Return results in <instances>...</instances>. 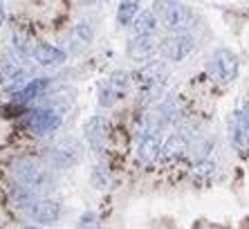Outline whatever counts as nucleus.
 I'll return each instance as SVG.
<instances>
[{"instance_id":"nucleus-9","label":"nucleus","mask_w":249,"mask_h":229,"mask_svg":"<svg viewBox=\"0 0 249 229\" xmlns=\"http://www.w3.org/2000/svg\"><path fill=\"white\" fill-rule=\"evenodd\" d=\"M229 137L240 153H249V106L245 110H236L229 119Z\"/></svg>"},{"instance_id":"nucleus-6","label":"nucleus","mask_w":249,"mask_h":229,"mask_svg":"<svg viewBox=\"0 0 249 229\" xmlns=\"http://www.w3.org/2000/svg\"><path fill=\"white\" fill-rule=\"evenodd\" d=\"M83 157V146L79 139L74 137H65L58 144H54L50 149V162L56 169H72L74 164H79Z\"/></svg>"},{"instance_id":"nucleus-5","label":"nucleus","mask_w":249,"mask_h":229,"mask_svg":"<svg viewBox=\"0 0 249 229\" xmlns=\"http://www.w3.org/2000/svg\"><path fill=\"white\" fill-rule=\"evenodd\" d=\"M193 50H196V38L191 34H186V32H171V36L160 40V54H162V58L173 61V63L184 61Z\"/></svg>"},{"instance_id":"nucleus-1","label":"nucleus","mask_w":249,"mask_h":229,"mask_svg":"<svg viewBox=\"0 0 249 229\" xmlns=\"http://www.w3.org/2000/svg\"><path fill=\"white\" fill-rule=\"evenodd\" d=\"M153 12L160 18V25L168 32H189L197 23L193 9L182 0H155Z\"/></svg>"},{"instance_id":"nucleus-14","label":"nucleus","mask_w":249,"mask_h":229,"mask_svg":"<svg viewBox=\"0 0 249 229\" xmlns=\"http://www.w3.org/2000/svg\"><path fill=\"white\" fill-rule=\"evenodd\" d=\"M106 137H108V126H106V119L94 114L92 119H88L86 124V139L88 144L92 146L94 153H101L106 146Z\"/></svg>"},{"instance_id":"nucleus-16","label":"nucleus","mask_w":249,"mask_h":229,"mask_svg":"<svg viewBox=\"0 0 249 229\" xmlns=\"http://www.w3.org/2000/svg\"><path fill=\"white\" fill-rule=\"evenodd\" d=\"M160 29V18L153 9H144L139 12L133 20V32L137 36H155V32Z\"/></svg>"},{"instance_id":"nucleus-4","label":"nucleus","mask_w":249,"mask_h":229,"mask_svg":"<svg viewBox=\"0 0 249 229\" xmlns=\"http://www.w3.org/2000/svg\"><path fill=\"white\" fill-rule=\"evenodd\" d=\"M238 70H240V61L227 47L215 50L211 54V58H209V75H211L213 81H218V83H231L238 76Z\"/></svg>"},{"instance_id":"nucleus-19","label":"nucleus","mask_w":249,"mask_h":229,"mask_svg":"<svg viewBox=\"0 0 249 229\" xmlns=\"http://www.w3.org/2000/svg\"><path fill=\"white\" fill-rule=\"evenodd\" d=\"M139 7H142V0H119V7H117V23L122 25H130L135 20V16L139 14Z\"/></svg>"},{"instance_id":"nucleus-24","label":"nucleus","mask_w":249,"mask_h":229,"mask_svg":"<svg viewBox=\"0 0 249 229\" xmlns=\"http://www.w3.org/2000/svg\"><path fill=\"white\" fill-rule=\"evenodd\" d=\"M92 184L97 189H108V184H110V178H108V173H104V166H97L92 173Z\"/></svg>"},{"instance_id":"nucleus-18","label":"nucleus","mask_w":249,"mask_h":229,"mask_svg":"<svg viewBox=\"0 0 249 229\" xmlns=\"http://www.w3.org/2000/svg\"><path fill=\"white\" fill-rule=\"evenodd\" d=\"M9 198H12V202L16 207H20V209H29V207L38 200V198H36V191L25 187V184H20V182L14 184L12 189H9Z\"/></svg>"},{"instance_id":"nucleus-17","label":"nucleus","mask_w":249,"mask_h":229,"mask_svg":"<svg viewBox=\"0 0 249 229\" xmlns=\"http://www.w3.org/2000/svg\"><path fill=\"white\" fill-rule=\"evenodd\" d=\"M189 149V144H186L184 135H171L166 142H162V149H160V157L162 160H178L182 155L186 153Z\"/></svg>"},{"instance_id":"nucleus-15","label":"nucleus","mask_w":249,"mask_h":229,"mask_svg":"<svg viewBox=\"0 0 249 229\" xmlns=\"http://www.w3.org/2000/svg\"><path fill=\"white\" fill-rule=\"evenodd\" d=\"M173 117H175V99L173 95H168V97H164L162 101L157 103V110L153 114V124H148V126L157 128V131H164L173 121Z\"/></svg>"},{"instance_id":"nucleus-23","label":"nucleus","mask_w":249,"mask_h":229,"mask_svg":"<svg viewBox=\"0 0 249 229\" xmlns=\"http://www.w3.org/2000/svg\"><path fill=\"white\" fill-rule=\"evenodd\" d=\"M14 50L18 52V57H32V50H34V43L32 38L25 34H14Z\"/></svg>"},{"instance_id":"nucleus-2","label":"nucleus","mask_w":249,"mask_h":229,"mask_svg":"<svg viewBox=\"0 0 249 229\" xmlns=\"http://www.w3.org/2000/svg\"><path fill=\"white\" fill-rule=\"evenodd\" d=\"M168 72L162 63L157 61H148L144 68L139 70L137 75V83H139V103L142 106H148V103L157 101L160 95L164 92V86H166Z\"/></svg>"},{"instance_id":"nucleus-20","label":"nucleus","mask_w":249,"mask_h":229,"mask_svg":"<svg viewBox=\"0 0 249 229\" xmlns=\"http://www.w3.org/2000/svg\"><path fill=\"white\" fill-rule=\"evenodd\" d=\"M50 86V79H32L27 81L20 90H18V101L25 103V101H32V99H36L41 92H45V88Z\"/></svg>"},{"instance_id":"nucleus-8","label":"nucleus","mask_w":249,"mask_h":229,"mask_svg":"<svg viewBox=\"0 0 249 229\" xmlns=\"http://www.w3.org/2000/svg\"><path fill=\"white\" fill-rule=\"evenodd\" d=\"M61 124H63V114L58 113L56 108H38L29 114V119H27L29 131L34 133V135H38V137L56 133L61 128Z\"/></svg>"},{"instance_id":"nucleus-22","label":"nucleus","mask_w":249,"mask_h":229,"mask_svg":"<svg viewBox=\"0 0 249 229\" xmlns=\"http://www.w3.org/2000/svg\"><path fill=\"white\" fill-rule=\"evenodd\" d=\"M215 173V164L211 160H200L197 162V166L193 169V182L196 184H209V180L213 178Z\"/></svg>"},{"instance_id":"nucleus-3","label":"nucleus","mask_w":249,"mask_h":229,"mask_svg":"<svg viewBox=\"0 0 249 229\" xmlns=\"http://www.w3.org/2000/svg\"><path fill=\"white\" fill-rule=\"evenodd\" d=\"M12 173H14V178H16V182L25 184V187H29V189H34V191H41L50 187V173L36 160L20 157V160H16L12 164Z\"/></svg>"},{"instance_id":"nucleus-13","label":"nucleus","mask_w":249,"mask_h":229,"mask_svg":"<svg viewBox=\"0 0 249 229\" xmlns=\"http://www.w3.org/2000/svg\"><path fill=\"white\" fill-rule=\"evenodd\" d=\"M32 57L38 65L43 68H56V65H63L68 54L63 50H58V47L50 45V43H36L34 50H32Z\"/></svg>"},{"instance_id":"nucleus-25","label":"nucleus","mask_w":249,"mask_h":229,"mask_svg":"<svg viewBox=\"0 0 249 229\" xmlns=\"http://www.w3.org/2000/svg\"><path fill=\"white\" fill-rule=\"evenodd\" d=\"M79 227H97V218H94V213H86V216L81 218Z\"/></svg>"},{"instance_id":"nucleus-21","label":"nucleus","mask_w":249,"mask_h":229,"mask_svg":"<svg viewBox=\"0 0 249 229\" xmlns=\"http://www.w3.org/2000/svg\"><path fill=\"white\" fill-rule=\"evenodd\" d=\"M92 25L88 23V20H81V23H76L74 29H72V40H74V45L79 47H86L92 43Z\"/></svg>"},{"instance_id":"nucleus-26","label":"nucleus","mask_w":249,"mask_h":229,"mask_svg":"<svg viewBox=\"0 0 249 229\" xmlns=\"http://www.w3.org/2000/svg\"><path fill=\"white\" fill-rule=\"evenodd\" d=\"M2 23H5V7L0 2V27H2Z\"/></svg>"},{"instance_id":"nucleus-12","label":"nucleus","mask_w":249,"mask_h":229,"mask_svg":"<svg viewBox=\"0 0 249 229\" xmlns=\"http://www.w3.org/2000/svg\"><path fill=\"white\" fill-rule=\"evenodd\" d=\"M27 213L36 225H54L61 216V205L56 200H36Z\"/></svg>"},{"instance_id":"nucleus-10","label":"nucleus","mask_w":249,"mask_h":229,"mask_svg":"<svg viewBox=\"0 0 249 229\" xmlns=\"http://www.w3.org/2000/svg\"><path fill=\"white\" fill-rule=\"evenodd\" d=\"M157 52H160V43L155 40V36L135 34V38H130V43H128V57L137 63H148Z\"/></svg>"},{"instance_id":"nucleus-11","label":"nucleus","mask_w":249,"mask_h":229,"mask_svg":"<svg viewBox=\"0 0 249 229\" xmlns=\"http://www.w3.org/2000/svg\"><path fill=\"white\" fill-rule=\"evenodd\" d=\"M160 149H162V131L148 126L137 139V157L142 162H151L160 155Z\"/></svg>"},{"instance_id":"nucleus-7","label":"nucleus","mask_w":249,"mask_h":229,"mask_svg":"<svg viewBox=\"0 0 249 229\" xmlns=\"http://www.w3.org/2000/svg\"><path fill=\"white\" fill-rule=\"evenodd\" d=\"M128 88H130V75L124 72V70H117L108 76V81L104 83L101 88V95H99V106H104V108H110L115 106L119 99L126 97Z\"/></svg>"}]
</instances>
